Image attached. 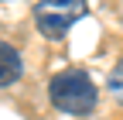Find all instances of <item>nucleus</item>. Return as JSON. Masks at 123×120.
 I'll return each instance as SVG.
<instances>
[{"label":"nucleus","instance_id":"f257e3e1","mask_svg":"<svg viewBox=\"0 0 123 120\" xmlns=\"http://www.w3.org/2000/svg\"><path fill=\"white\" fill-rule=\"evenodd\" d=\"M48 100L55 110L68 113V117H89L99 103V93H96V82L89 79L86 69H65L58 76H51Z\"/></svg>","mask_w":123,"mask_h":120},{"label":"nucleus","instance_id":"f03ea898","mask_svg":"<svg viewBox=\"0 0 123 120\" xmlns=\"http://www.w3.org/2000/svg\"><path fill=\"white\" fill-rule=\"evenodd\" d=\"M86 10H89V0H41L34 7V24L44 38L58 41L68 34V27L79 17H86Z\"/></svg>","mask_w":123,"mask_h":120},{"label":"nucleus","instance_id":"7ed1b4c3","mask_svg":"<svg viewBox=\"0 0 123 120\" xmlns=\"http://www.w3.org/2000/svg\"><path fill=\"white\" fill-rule=\"evenodd\" d=\"M24 76V62H21V52L14 48L10 41H0V89L14 86Z\"/></svg>","mask_w":123,"mask_h":120},{"label":"nucleus","instance_id":"20e7f679","mask_svg":"<svg viewBox=\"0 0 123 120\" xmlns=\"http://www.w3.org/2000/svg\"><path fill=\"white\" fill-rule=\"evenodd\" d=\"M110 93L116 96V103L123 107V62H116L113 72H110Z\"/></svg>","mask_w":123,"mask_h":120}]
</instances>
